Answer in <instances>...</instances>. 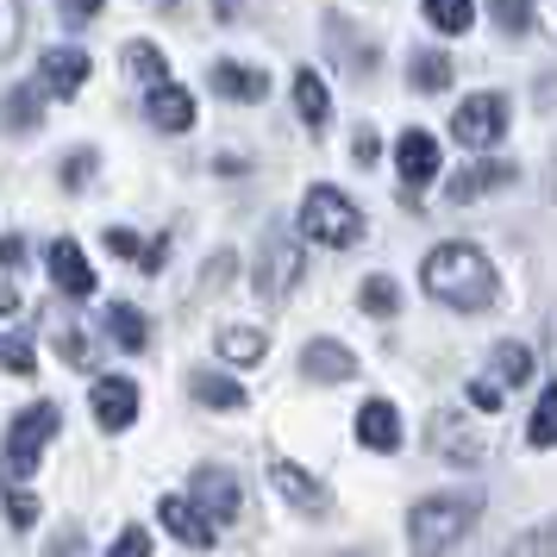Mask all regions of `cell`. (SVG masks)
<instances>
[{"instance_id":"obj_24","label":"cell","mask_w":557,"mask_h":557,"mask_svg":"<svg viewBox=\"0 0 557 557\" xmlns=\"http://www.w3.org/2000/svg\"><path fill=\"white\" fill-rule=\"evenodd\" d=\"M263 351H270V332H257V326L220 332V357H226V363H263Z\"/></svg>"},{"instance_id":"obj_11","label":"cell","mask_w":557,"mask_h":557,"mask_svg":"<svg viewBox=\"0 0 557 557\" xmlns=\"http://www.w3.org/2000/svg\"><path fill=\"white\" fill-rule=\"evenodd\" d=\"M45 263H51L57 295H70V301H88V295H95V270H88V257H82L76 238H57Z\"/></svg>"},{"instance_id":"obj_27","label":"cell","mask_w":557,"mask_h":557,"mask_svg":"<svg viewBox=\"0 0 557 557\" xmlns=\"http://www.w3.org/2000/svg\"><path fill=\"white\" fill-rule=\"evenodd\" d=\"M527 445H532V451H552V445H557V382L545 388V395H539V407H532Z\"/></svg>"},{"instance_id":"obj_47","label":"cell","mask_w":557,"mask_h":557,"mask_svg":"<svg viewBox=\"0 0 557 557\" xmlns=\"http://www.w3.org/2000/svg\"><path fill=\"white\" fill-rule=\"evenodd\" d=\"M163 7H176V0H163Z\"/></svg>"},{"instance_id":"obj_35","label":"cell","mask_w":557,"mask_h":557,"mask_svg":"<svg viewBox=\"0 0 557 557\" xmlns=\"http://www.w3.org/2000/svg\"><path fill=\"white\" fill-rule=\"evenodd\" d=\"M88 176H95V151L63 157V188H88Z\"/></svg>"},{"instance_id":"obj_29","label":"cell","mask_w":557,"mask_h":557,"mask_svg":"<svg viewBox=\"0 0 557 557\" xmlns=\"http://www.w3.org/2000/svg\"><path fill=\"white\" fill-rule=\"evenodd\" d=\"M126 70L138 82H163V76H170V63H163V51H157L151 38H132V45H126Z\"/></svg>"},{"instance_id":"obj_41","label":"cell","mask_w":557,"mask_h":557,"mask_svg":"<svg viewBox=\"0 0 557 557\" xmlns=\"http://www.w3.org/2000/svg\"><path fill=\"white\" fill-rule=\"evenodd\" d=\"M107 251H113V257H132V263H138V251H145V245H138L126 226H107Z\"/></svg>"},{"instance_id":"obj_19","label":"cell","mask_w":557,"mask_h":557,"mask_svg":"<svg viewBox=\"0 0 557 557\" xmlns=\"http://www.w3.org/2000/svg\"><path fill=\"white\" fill-rule=\"evenodd\" d=\"M488 376L502 382V388H527V382L539 376V357H532L520 338H502V345L488 351Z\"/></svg>"},{"instance_id":"obj_34","label":"cell","mask_w":557,"mask_h":557,"mask_svg":"<svg viewBox=\"0 0 557 557\" xmlns=\"http://www.w3.org/2000/svg\"><path fill=\"white\" fill-rule=\"evenodd\" d=\"M0 363H7L13 376H32V370H38V357H32L26 338H7V345H0Z\"/></svg>"},{"instance_id":"obj_21","label":"cell","mask_w":557,"mask_h":557,"mask_svg":"<svg viewBox=\"0 0 557 557\" xmlns=\"http://www.w3.org/2000/svg\"><path fill=\"white\" fill-rule=\"evenodd\" d=\"M188 395L201 407H213V413H238V407H245V388L232 376H220V370H195V376H188Z\"/></svg>"},{"instance_id":"obj_1","label":"cell","mask_w":557,"mask_h":557,"mask_svg":"<svg viewBox=\"0 0 557 557\" xmlns=\"http://www.w3.org/2000/svg\"><path fill=\"white\" fill-rule=\"evenodd\" d=\"M420 282H426L432 301L451 307V313H488V307H495V295H502V276H495V263H488L476 245H463V238L438 245V251L426 257Z\"/></svg>"},{"instance_id":"obj_22","label":"cell","mask_w":557,"mask_h":557,"mask_svg":"<svg viewBox=\"0 0 557 557\" xmlns=\"http://www.w3.org/2000/svg\"><path fill=\"white\" fill-rule=\"evenodd\" d=\"M432 438H438V451L451 457V463H463V470H470V463H482V438H476L470 426H463L457 413H438V426H432Z\"/></svg>"},{"instance_id":"obj_20","label":"cell","mask_w":557,"mask_h":557,"mask_svg":"<svg viewBox=\"0 0 557 557\" xmlns=\"http://www.w3.org/2000/svg\"><path fill=\"white\" fill-rule=\"evenodd\" d=\"M107 338H113L120 351L138 357L145 345H151V320H145V313H138L132 301H113V307H107Z\"/></svg>"},{"instance_id":"obj_14","label":"cell","mask_w":557,"mask_h":557,"mask_svg":"<svg viewBox=\"0 0 557 557\" xmlns=\"http://www.w3.org/2000/svg\"><path fill=\"white\" fill-rule=\"evenodd\" d=\"M145 113H151L157 132H188L195 126V95L182 88V82H151V101H145Z\"/></svg>"},{"instance_id":"obj_4","label":"cell","mask_w":557,"mask_h":557,"mask_svg":"<svg viewBox=\"0 0 557 557\" xmlns=\"http://www.w3.org/2000/svg\"><path fill=\"white\" fill-rule=\"evenodd\" d=\"M57 432H63V413H57L51 401L20 407V413H13V426H7V457H0L7 482H26L32 470H38V457H45V445H51Z\"/></svg>"},{"instance_id":"obj_23","label":"cell","mask_w":557,"mask_h":557,"mask_svg":"<svg viewBox=\"0 0 557 557\" xmlns=\"http://www.w3.org/2000/svg\"><path fill=\"white\" fill-rule=\"evenodd\" d=\"M295 113H301V126H313V132H326V120H332V88L313 76V70L295 76Z\"/></svg>"},{"instance_id":"obj_38","label":"cell","mask_w":557,"mask_h":557,"mask_svg":"<svg viewBox=\"0 0 557 557\" xmlns=\"http://www.w3.org/2000/svg\"><path fill=\"white\" fill-rule=\"evenodd\" d=\"M57 7H63V20H70V26H88V20H101L107 0H57Z\"/></svg>"},{"instance_id":"obj_6","label":"cell","mask_w":557,"mask_h":557,"mask_svg":"<svg viewBox=\"0 0 557 557\" xmlns=\"http://www.w3.org/2000/svg\"><path fill=\"white\" fill-rule=\"evenodd\" d=\"M307 263H301V245L288 232H263V263H257V295L263 301H288L301 288Z\"/></svg>"},{"instance_id":"obj_13","label":"cell","mask_w":557,"mask_h":557,"mask_svg":"<svg viewBox=\"0 0 557 557\" xmlns=\"http://www.w3.org/2000/svg\"><path fill=\"white\" fill-rule=\"evenodd\" d=\"M82 82H88V51H76V45H57V51H45V70H38V88L45 95H82Z\"/></svg>"},{"instance_id":"obj_16","label":"cell","mask_w":557,"mask_h":557,"mask_svg":"<svg viewBox=\"0 0 557 557\" xmlns=\"http://www.w3.org/2000/svg\"><path fill=\"white\" fill-rule=\"evenodd\" d=\"M157 513H163V527L176 532L182 545H195V552H201V545H213V532H220L201 507L188 502V495H163V502H157Z\"/></svg>"},{"instance_id":"obj_10","label":"cell","mask_w":557,"mask_h":557,"mask_svg":"<svg viewBox=\"0 0 557 557\" xmlns=\"http://www.w3.org/2000/svg\"><path fill=\"white\" fill-rule=\"evenodd\" d=\"M395 170H401L407 188H426V182H438V138L420 126H407L401 138H395Z\"/></svg>"},{"instance_id":"obj_9","label":"cell","mask_w":557,"mask_h":557,"mask_svg":"<svg viewBox=\"0 0 557 557\" xmlns=\"http://www.w3.org/2000/svg\"><path fill=\"white\" fill-rule=\"evenodd\" d=\"M88 407H95V420H101L107 432H126L132 420H138V382L132 376H101L95 388H88Z\"/></svg>"},{"instance_id":"obj_3","label":"cell","mask_w":557,"mask_h":557,"mask_svg":"<svg viewBox=\"0 0 557 557\" xmlns=\"http://www.w3.org/2000/svg\"><path fill=\"white\" fill-rule=\"evenodd\" d=\"M301 238L320 245V251H345V245L363 238V207H357L345 188H332V182L307 188L301 195Z\"/></svg>"},{"instance_id":"obj_39","label":"cell","mask_w":557,"mask_h":557,"mask_svg":"<svg viewBox=\"0 0 557 557\" xmlns=\"http://www.w3.org/2000/svg\"><path fill=\"white\" fill-rule=\"evenodd\" d=\"M0 270H26V238H20V232L0 238Z\"/></svg>"},{"instance_id":"obj_32","label":"cell","mask_w":557,"mask_h":557,"mask_svg":"<svg viewBox=\"0 0 557 557\" xmlns=\"http://www.w3.org/2000/svg\"><path fill=\"white\" fill-rule=\"evenodd\" d=\"M488 13H495V26H502L507 38L532 32V0H488Z\"/></svg>"},{"instance_id":"obj_18","label":"cell","mask_w":557,"mask_h":557,"mask_svg":"<svg viewBox=\"0 0 557 557\" xmlns=\"http://www.w3.org/2000/svg\"><path fill=\"white\" fill-rule=\"evenodd\" d=\"M301 370H307L313 382H351V376H357V357L345 351L338 338H313V345L301 351Z\"/></svg>"},{"instance_id":"obj_40","label":"cell","mask_w":557,"mask_h":557,"mask_svg":"<svg viewBox=\"0 0 557 557\" xmlns=\"http://www.w3.org/2000/svg\"><path fill=\"white\" fill-rule=\"evenodd\" d=\"M351 151H357V163H363V170H370V163H376V157H382V138H376V132H370V126H357Z\"/></svg>"},{"instance_id":"obj_43","label":"cell","mask_w":557,"mask_h":557,"mask_svg":"<svg viewBox=\"0 0 557 557\" xmlns=\"http://www.w3.org/2000/svg\"><path fill=\"white\" fill-rule=\"evenodd\" d=\"M113 552H151V532H145V527H126L120 539H113Z\"/></svg>"},{"instance_id":"obj_42","label":"cell","mask_w":557,"mask_h":557,"mask_svg":"<svg viewBox=\"0 0 557 557\" xmlns=\"http://www.w3.org/2000/svg\"><path fill=\"white\" fill-rule=\"evenodd\" d=\"M513 545H520V552H557V520L552 527H539V532H520Z\"/></svg>"},{"instance_id":"obj_15","label":"cell","mask_w":557,"mask_h":557,"mask_svg":"<svg viewBox=\"0 0 557 557\" xmlns=\"http://www.w3.org/2000/svg\"><path fill=\"white\" fill-rule=\"evenodd\" d=\"M207 88H213V95H226V101H263V95H270V76H263V70H251V63H232V57H220V63L207 70Z\"/></svg>"},{"instance_id":"obj_28","label":"cell","mask_w":557,"mask_h":557,"mask_svg":"<svg viewBox=\"0 0 557 557\" xmlns=\"http://www.w3.org/2000/svg\"><path fill=\"white\" fill-rule=\"evenodd\" d=\"M357 301H363L370 320H395V313H401V295H395V282L388 276H370L363 288H357Z\"/></svg>"},{"instance_id":"obj_30","label":"cell","mask_w":557,"mask_h":557,"mask_svg":"<svg viewBox=\"0 0 557 557\" xmlns=\"http://www.w3.org/2000/svg\"><path fill=\"white\" fill-rule=\"evenodd\" d=\"M426 20L445 32V38H457V32H470L476 7H470V0H426Z\"/></svg>"},{"instance_id":"obj_26","label":"cell","mask_w":557,"mask_h":557,"mask_svg":"<svg viewBox=\"0 0 557 557\" xmlns=\"http://www.w3.org/2000/svg\"><path fill=\"white\" fill-rule=\"evenodd\" d=\"M407 82H413L420 95H445V88H451V57L445 51H420L413 57V70H407Z\"/></svg>"},{"instance_id":"obj_36","label":"cell","mask_w":557,"mask_h":557,"mask_svg":"<svg viewBox=\"0 0 557 557\" xmlns=\"http://www.w3.org/2000/svg\"><path fill=\"white\" fill-rule=\"evenodd\" d=\"M57 357H63V363H88V338H82L76 326H57Z\"/></svg>"},{"instance_id":"obj_45","label":"cell","mask_w":557,"mask_h":557,"mask_svg":"<svg viewBox=\"0 0 557 557\" xmlns=\"http://www.w3.org/2000/svg\"><path fill=\"white\" fill-rule=\"evenodd\" d=\"M213 13L220 20H245V0H213Z\"/></svg>"},{"instance_id":"obj_12","label":"cell","mask_w":557,"mask_h":557,"mask_svg":"<svg viewBox=\"0 0 557 557\" xmlns=\"http://www.w3.org/2000/svg\"><path fill=\"white\" fill-rule=\"evenodd\" d=\"M270 482H276V495L295 507V513H326V488L307 476L301 463H288V457H270Z\"/></svg>"},{"instance_id":"obj_31","label":"cell","mask_w":557,"mask_h":557,"mask_svg":"<svg viewBox=\"0 0 557 557\" xmlns=\"http://www.w3.org/2000/svg\"><path fill=\"white\" fill-rule=\"evenodd\" d=\"M20 38H26V0H0V63L20 51Z\"/></svg>"},{"instance_id":"obj_7","label":"cell","mask_w":557,"mask_h":557,"mask_svg":"<svg viewBox=\"0 0 557 557\" xmlns=\"http://www.w3.org/2000/svg\"><path fill=\"white\" fill-rule=\"evenodd\" d=\"M188 502L201 507L213 527H232V520L245 513V488H238V476H232V470L201 463V470H195V482H188Z\"/></svg>"},{"instance_id":"obj_8","label":"cell","mask_w":557,"mask_h":557,"mask_svg":"<svg viewBox=\"0 0 557 557\" xmlns=\"http://www.w3.org/2000/svg\"><path fill=\"white\" fill-rule=\"evenodd\" d=\"M507 182H520V163H502V157H488V163H463V170L445 182V195H451V207H470V201H482V195L507 188Z\"/></svg>"},{"instance_id":"obj_37","label":"cell","mask_w":557,"mask_h":557,"mask_svg":"<svg viewBox=\"0 0 557 557\" xmlns=\"http://www.w3.org/2000/svg\"><path fill=\"white\" fill-rule=\"evenodd\" d=\"M502 395H507V388H502L495 376H476V382H470V401H476L482 413H495V407H502Z\"/></svg>"},{"instance_id":"obj_2","label":"cell","mask_w":557,"mask_h":557,"mask_svg":"<svg viewBox=\"0 0 557 557\" xmlns=\"http://www.w3.org/2000/svg\"><path fill=\"white\" fill-rule=\"evenodd\" d=\"M476 513H482L476 495H426L407 513V545L413 552H451L476 532Z\"/></svg>"},{"instance_id":"obj_46","label":"cell","mask_w":557,"mask_h":557,"mask_svg":"<svg viewBox=\"0 0 557 557\" xmlns=\"http://www.w3.org/2000/svg\"><path fill=\"white\" fill-rule=\"evenodd\" d=\"M545 351H552V363H557V307L545 313Z\"/></svg>"},{"instance_id":"obj_33","label":"cell","mask_w":557,"mask_h":557,"mask_svg":"<svg viewBox=\"0 0 557 557\" xmlns=\"http://www.w3.org/2000/svg\"><path fill=\"white\" fill-rule=\"evenodd\" d=\"M7 520H13V532H32V527H38V502H32L20 482H7Z\"/></svg>"},{"instance_id":"obj_5","label":"cell","mask_w":557,"mask_h":557,"mask_svg":"<svg viewBox=\"0 0 557 557\" xmlns=\"http://www.w3.org/2000/svg\"><path fill=\"white\" fill-rule=\"evenodd\" d=\"M507 126H513V107H507V95H470V101L451 113V138L457 145H470V151H488V145H502Z\"/></svg>"},{"instance_id":"obj_25","label":"cell","mask_w":557,"mask_h":557,"mask_svg":"<svg viewBox=\"0 0 557 557\" xmlns=\"http://www.w3.org/2000/svg\"><path fill=\"white\" fill-rule=\"evenodd\" d=\"M38 101H45V88H13V95H7V120H0V126L13 132V138H20V132H38V126H45Z\"/></svg>"},{"instance_id":"obj_44","label":"cell","mask_w":557,"mask_h":557,"mask_svg":"<svg viewBox=\"0 0 557 557\" xmlns=\"http://www.w3.org/2000/svg\"><path fill=\"white\" fill-rule=\"evenodd\" d=\"M0 313H20V288L13 282H0Z\"/></svg>"},{"instance_id":"obj_17","label":"cell","mask_w":557,"mask_h":557,"mask_svg":"<svg viewBox=\"0 0 557 557\" xmlns=\"http://www.w3.org/2000/svg\"><path fill=\"white\" fill-rule=\"evenodd\" d=\"M357 445H370V451H401V413H395V401L357 407Z\"/></svg>"}]
</instances>
